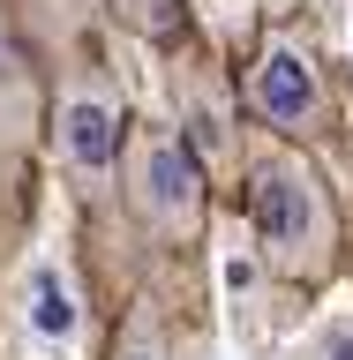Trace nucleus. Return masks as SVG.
<instances>
[{"mask_svg": "<svg viewBox=\"0 0 353 360\" xmlns=\"http://www.w3.org/2000/svg\"><path fill=\"white\" fill-rule=\"evenodd\" d=\"M248 210H256V248H264V263L278 278H323L338 218H331L323 180L293 150H256L248 158Z\"/></svg>", "mask_w": 353, "mask_h": 360, "instance_id": "obj_1", "label": "nucleus"}, {"mask_svg": "<svg viewBox=\"0 0 353 360\" xmlns=\"http://www.w3.org/2000/svg\"><path fill=\"white\" fill-rule=\"evenodd\" d=\"M120 158H128L135 218L151 225L158 240H196L203 233V165H196V150H188V135L143 120V128L120 135Z\"/></svg>", "mask_w": 353, "mask_h": 360, "instance_id": "obj_2", "label": "nucleus"}, {"mask_svg": "<svg viewBox=\"0 0 353 360\" xmlns=\"http://www.w3.org/2000/svg\"><path fill=\"white\" fill-rule=\"evenodd\" d=\"M248 105H256V120L278 135H323V120H331V90H323V68H316V53L301 38H264V53H256V75H248Z\"/></svg>", "mask_w": 353, "mask_h": 360, "instance_id": "obj_3", "label": "nucleus"}, {"mask_svg": "<svg viewBox=\"0 0 353 360\" xmlns=\"http://www.w3.org/2000/svg\"><path fill=\"white\" fill-rule=\"evenodd\" d=\"M120 135H128V120H120V105L113 98H61V165L75 173V188L83 195H98L113 173H120Z\"/></svg>", "mask_w": 353, "mask_h": 360, "instance_id": "obj_4", "label": "nucleus"}, {"mask_svg": "<svg viewBox=\"0 0 353 360\" xmlns=\"http://www.w3.org/2000/svg\"><path fill=\"white\" fill-rule=\"evenodd\" d=\"M68 323H75V308H68L61 278H38V330H53V338H61Z\"/></svg>", "mask_w": 353, "mask_h": 360, "instance_id": "obj_5", "label": "nucleus"}, {"mask_svg": "<svg viewBox=\"0 0 353 360\" xmlns=\"http://www.w3.org/2000/svg\"><path fill=\"white\" fill-rule=\"evenodd\" d=\"M113 360H158L151 345H113Z\"/></svg>", "mask_w": 353, "mask_h": 360, "instance_id": "obj_6", "label": "nucleus"}, {"mask_svg": "<svg viewBox=\"0 0 353 360\" xmlns=\"http://www.w3.org/2000/svg\"><path fill=\"white\" fill-rule=\"evenodd\" d=\"M346 360H353V353H346Z\"/></svg>", "mask_w": 353, "mask_h": 360, "instance_id": "obj_7", "label": "nucleus"}]
</instances>
